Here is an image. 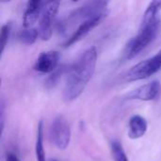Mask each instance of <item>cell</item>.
<instances>
[{
  "mask_svg": "<svg viewBox=\"0 0 161 161\" xmlns=\"http://www.w3.org/2000/svg\"><path fill=\"white\" fill-rule=\"evenodd\" d=\"M69 68H70V66L65 65V64L58 65V67L54 72H52L48 75V77L46 78V80H45L46 88L47 89H54L58 84V82L62 78V76L65 74H68Z\"/></svg>",
  "mask_w": 161,
  "mask_h": 161,
  "instance_id": "13",
  "label": "cell"
},
{
  "mask_svg": "<svg viewBox=\"0 0 161 161\" xmlns=\"http://www.w3.org/2000/svg\"><path fill=\"white\" fill-rule=\"evenodd\" d=\"M40 37L39 35V30L37 28L31 27V28H25L24 30L20 31L18 34V40L26 45H31L33 44L36 40Z\"/></svg>",
  "mask_w": 161,
  "mask_h": 161,
  "instance_id": "14",
  "label": "cell"
},
{
  "mask_svg": "<svg viewBox=\"0 0 161 161\" xmlns=\"http://www.w3.org/2000/svg\"><path fill=\"white\" fill-rule=\"evenodd\" d=\"M59 53L55 50L41 53L38 57L33 69L41 74H51L58 67Z\"/></svg>",
  "mask_w": 161,
  "mask_h": 161,
  "instance_id": "9",
  "label": "cell"
},
{
  "mask_svg": "<svg viewBox=\"0 0 161 161\" xmlns=\"http://www.w3.org/2000/svg\"><path fill=\"white\" fill-rule=\"evenodd\" d=\"M6 161H21L20 158H18V156L12 152H8L6 155Z\"/></svg>",
  "mask_w": 161,
  "mask_h": 161,
  "instance_id": "18",
  "label": "cell"
},
{
  "mask_svg": "<svg viewBox=\"0 0 161 161\" xmlns=\"http://www.w3.org/2000/svg\"><path fill=\"white\" fill-rule=\"evenodd\" d=\"M59 1L45 2L39 24V35L42 41H49L53 34V23L58 11Z\"/></svg>",
  "mask_w": 161,
  "mask_h": 161,
  "instance_id": "5",
  "label": "cell"
},
{
  "mask_svg": "<svg viewBox=\"0 0 161 161\" xmlns=\"http://www.w3.org/2000/svg\"><path fill=\"white\" fill-rule=\"evenodd\" d=\"M161 69V49L153 57L134 65L125 75L128 82L143 80L151 77Z\"/></svg>",
  "mask_w": 161,
  "mask_h": 161,
  "instance_id": "3",
  "label": "cell"
},
{
  "mask_svg": "<svg viewBox=\"0 0 161 161\" xmlns=\"http://www.w3.org/2000/svg\"><path fill=\"white\" fill-rule=\"evenodd\" d=\"M45 2L40 0L28 1L23 17V25L25 28H31L34 24L41 18Z\"/></svg>",
  "mask_w": 161,
  "mask_h": 161,
  "instance_id": "10",
  "label": "cell"
},
{
  "mask_svg": "<svg viewBox=\"0 0 161 161\" xmlns=\"http://www.w3.org/2000/svg\"><path fill=\"white\" fill-rule=\"evenodd\" d=\"M108 2L107 1H92L85 3L81 7H78L73 10L67 18V22H80V24L92 17L108 12Z\"/></svg>",
  "mask_w": 161,
  "mask_h": 161,
  "instance_id": "6",
  "label": "cell"
},
{
  "mask_svg": "<svg viewBox=\"0 0 161 161\" xmlns=\"http://www.w3.org/2000/svg\"><path fill=\"white\" fill-rule=\"evenodd\" d=\"M111 154L114 161H129L128 158L125 152V149L122 143L118 141H113L110 143Z\"/></svg>",
  "mask_w": 161,
  "mask_h": 161,
  "instance_id": "15",
  "label": "cell"
},
{
  "mask_svg": "<svg viewBox=\"0 0 161 161\" xmlns=\"http://www.w3.org/2000/svg\"><path fill=\"white\" fill-rule=\"evenodd\" d=\"M50 139L52 143L59 150H65L69 146L71 141V128L63 116L59 115L52 122Z\"/></svg>",
  "mask_w": 161,
  "mask_h": 161,
  "instance_id": "4",
  "label": "cell"
},
{
  "mask_svg": "<svg viewBox=\"0 0 161 161\" xmlns=\"http://www.w3.org/2000/svg\"><path fill=\"white\" fill-rule=\"evenodd\" d=\"M148 129L146 120L141 115H134L129 119L127 136L131 140L141 139L145 135Z\"/></svg>",
  "mask_w": 161,
  "mask_h": 161,
  "instance_id": "11",
  "label": "cell"
},
{
  "mask_svg": "<svg viewBox=\"0 0 161 161\" xmlns=\"http://www.w3.org/2000/svg\"><path fill=\"white\" fill-rule=\"evenodd\" d=\"M160 92V82L158 80H153L128 92L126 94V99L140 100V101H153L159 96Z\"/></svg>",
  "mask_w": 161,
  "mask_h": 161,
  "instance_id": "8",
  "label": "cell"
},
{
  "mask_svg": "<svg viewBox=\"0 0 161 161\" xmlns=\"http://www.w3.org/2000/svg\"><path fill=\"white\" fill-rule=\"evenodd\" d=\"M35 155L37 161H46L44 147H43V122L42 121H40L37 126Z\"/></svg>",
  "mask_w": 161,
  "mask_h": 161,
  "instance_id": "12",
  "label": "cell"
},
{
  "mask_svg": "<svg viewBox=\"0 0 161 161\" xmlns=\"http://www.w3.org/2000/svg\"><path fill=\"white\" fill-rule=\"evenodd\" d=\"M161 9V1L156 0L149 3L139 28L138 34L132 38L125 47V58H132L145 49L157 37L160 21L158 13Z\"/></svg>",
  "mask_w": 161,
  "mask_h": 161,
  "instance_id": "2",
  "label": "cell"
},
{
  "mask_svg": "<svg viewBox=\"0 0 161 161\" xmlns=\"http://www.w3.org/2000/svg\"><path fill=\"white\" fill-rule=\"evenodd\" d=\"M96 63L97 49L91 46L70 65L63 90V99L66 102H72L82 94L95 72Z\"/></svg>",
  "mask_w": 161,
  "mask_h": 161,
  "instance_id": "1",
  "label": "cell"
},
{
  "mask_svg": "<svg viewBox=\"0 0 161 161\" xmlns=\"http://www.w3.org/2000/svg\"><path fill=\"white\" fill-rule=\"evenodd\" d=\"M50 161H58V160H57V159H51Z\"/></svg>",
  "mask_w": 161,
  "mask_h": 161,
  "instance_id": "19",
  "label": "cell"
},
{
  "mask_svg": "<svg viewBox=\"0 0 161 161\" xmlns=\"http://www.w3.org/2000/svg\"><path fill=\"white\" fill-rule=\"evenodd\" d=\"M4 125H5V104L4 101L2 100L0 103V128L2 134L4 131Z\"/></svg>",
  "mask_w": 161,
  "mask_h": 161,
  "instance_id": "17",
  "label": "cell"
},
{
  "mask_svg": "<svg viewBox=\"0 0 161 161\" xmlns=\"http://www.w3.org/2000/svg\"><path fill=\"white\" fill-rule=\"evenodd\" d=\"M108 15V12L96 15L94 17H92L84 22H82L78 27L75 29V31L68 38V40L63 43V47L67 48L75 44V42H79L83 38H85L94 27H96Z\"/></svg>",
  "mask_w": 161,
  "mask_h": 161,
  "instance_id": "7",
  "label": "cell"
},
{
  "mask_svg": "<svg viewBox=\"0 0 161 161\" xmlns=\"http://www.w3.org/2000/svg\"><path fill=\"white\" fill-rule=\"evenodd\" d=\"M10 31H11V23L10 22H8L2 25L1 33H0V53H1V55L3 54V52L8 44L9 36H10Z\"/></svg>",
  "mask_w": 161,
  "mask_h": 161,
  "instance_id": "16",
  "label": "cell"
}]
</instances>
